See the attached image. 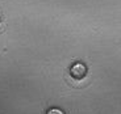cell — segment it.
Segmentation results:
<instances>
[{
	"label": "cell",
	"instance_id": "obj_2",
	"mask_svg": "<svg viewBox=\"0 0 121 114\" xmlns=\"http://www.w3.org/2000/svg\"><path fill=\"white\" fill-rule=\"evenodd\" d=\"M46 114H65V113L60 110V109H55L54 108V109H50V110H49Z\"/></svg>",
	"mask_w": 121,
	"mask_h": 114
},
{
	"label": "cell",
	"instance_id": "obj_1",
	"mask_svg": "<svg viewBox=\"0 0 121 114\" xmlns=\"http://www.w3.org/2000/svg\"><path fill=\"white\" fill-rule=\"evenodd\" d=\"M70 73H71V76H73L74 79L80 80V79H83L86 76V73H87V67L83 63H75L71 68H70Z\"/></svg>",
	"mask_w": 121,
	"mask_h": 114
}]
</instances>
